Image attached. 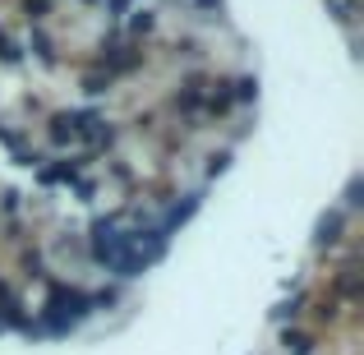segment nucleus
<instances>
[{
	"label": "nucleus",
	"mask_w": 364,
	"mask_h": 355,
	"mask_svg": "<svg viewBox=\"0 0 364 355\" xmlns=\"http://www.w3.org/2000/svg\"><path fill=\"white\" fill-rule=\"evenodd\" d=\"M143 65H148V51H143L139 42H120V28L111 37H102V46H97V70H107L111 79H124V74L143 70Z\"/></svg>",
	"instance_id": "obj_3"
},
{
	"label": "nucleus",
	"mask_w": 364,
	"mask_h": 355,
	"mask_svg": "<svg viewBox=\"0 0 364 355\" xmlns=\"http://www.w3.org/2000/svg\"><path fill=\"white\" fill-rule=\"evenodd\" d=\"M231 161H235V152H231V148H222V152H213V157H208V166H203V176H208V180H217V176H226V171H231Z\"/></svg>",
	"instance_id": "obj_20"
},
{
	"label": "nucleus",
	"mask_w": 364,
	"mask_h": 355,
	"mask_svg": "<svg viewBox=\"0 0 364 355\" xmlns=\"http://www.w3.org/2000/svg\"><path fill=\"white\" fill-rule=\"evenodd\" d=\"M360 203H364V180H360V176H350V180H346V194H341V213L350 217Z\"/></svg>",
	"instance_id": "obj_19"
},
{
	"label": "nucleus",
	"mask_w": 364,
	"mask_h": 355,
	"mask_svg": "<svg viewBox=\"0 0 364 355\" xmlns=\"http://www.w3.org/2000/svg\"><path fill=\"white\" fill-rule=\"evenodd\" d=\"M92 314H97V309H92V295L83 291V286H70V282L46 277V304H42V314H37L42 337H70V332L83 328Z\"/></svg>",
	"instance_id": "obj_2"
},
{
	"label": "nucleus",
	"mask_w": 364,
	"mask_h": 355,
	"mask_svg": "<svg viewBox=\"0 0 364 355\" xmlns=\"http://www.w3.org/2000/svg\"><path fill=\"white\" fill-rule=\"evenodd\" d=\"M18 208H23V194H18V189H0V217H9V222H14Z\"/></svg>",
	"instance_id": "obj_22"
},
{
	"label": "nucleus",
	"mask_w": 364,
	"mask_h": 355,
	"mask_svg": "<svg viewBox=\"0 0 364 355\" xmlns=\"http://www.w3.org/2000/svg\"><path fill=\"white\" fill-rule=\"evenodd\" d=\"M231 92H235V107H249V102H258V79L240 74V79H231Z\"/></svg>",
	"instance_id": "obj_17"
},
{
	"label": "nucleus",
	"mask_w": 364,
	"mask_h": 355,
	"mask_svg": "<svg viewBox=\"0 0 364 355\" xmlns=\"http://www.w3.org/2000/svg\"><path fill=\"white\" fill-rule=\"evenodd\" d=\"M0 65H23V46H18L5 28H0Z\"/></svg>",
	"instance_id": "obj_21"
},
{
	"label": "nucleus",
	"mask_w": 364,
	"mask_h": 355,
	"mask_svg": "<svg viewBox=\"0 0 364 355\" xmlns=\"http://www.w3.org/2000/svg\"><path fill=\"white\" fill-rule=\"evenodd\" d=\"M42 254L46 258H55V263H60V267H70V263H88V245H83V235L79 231H60V235H55L51 240V249H42Z\"/></svg>",
	"instance_id": "obj_7"
},
{
	"label": "nucleus",
	"mask_w": 364,
	"mask_h": 355,
	"mask_svg": "<svg viewBox=\"0 0 364 355\" xmlns=\"http://www.w3.org/2000/svg\"><path fill=\"white\" fill-rule=\"evenodd\" d=\"M18 272L28 277V282H46V254H42V245H23L18 249Z\"/></svg>",
	"instance_id": "obj_12"
},
{
	"label": "nucleus",
	"mask_w": 364,
	"mask_h": 355,
	"mask_svg": "<svg viewBox=\"0 0 364 355\" xmlns=\"http://www.w3.org/2000/svg\"><path fill=\"white\" fill-rule=\"evenodd\" d=\"M341 240H346V213H341V208H328V213L318 217V226H314V249H337Z\"/></svg>",
	"instance_id": "obj_8"
},
{
	"label": "nucleus",
	"mask_w": 364,
	"mask_h": 355,
	"mask_svg": "<svg viewBox=\"0 0 364 355\" xmlns=\"http://www.w3.org/2000/svg\"><path fill=\"white\" fill-rule=\"evenodd\" d=\"M83 245H88V263H97L102 272L120 277V282H134V277H143V267L129 258V240H124L120 213H102L97 222L88 226Z\"/></svg>",
	"instance_id": "obj_1"
},
{
	"label": "nucleus",
	"mask_w": 364,
	"mask_h": 355,
	"mask_svg": "<svg viewBox=\"0 0 364 355\" xmlns=\"http://www.w3.org/2000/svg\"><path fill=\"white\" fill-rule=\"evenodd\" d=\"M111 88H116V79H111L107 70H97V65H92V70L83 74V92H88V97H107Z\"/></svg>",
	"instance_id": "obj_15"
},
{
	"label": "nucleus",
	"mask_w": 364,
	"mask_h": 355,
	"mask_svg": "<svg viewBox=\"0 0 364 355\" xmlns=\"http://www.w3.org/2000/svg\"><path fill=\"white\" fill-rule=\"evenodd\" d=\"M129 5H134V0H107V18H111V23H120V18L129 14Z\"/></svg>",
	"instance_id": "obj_25"
},
{
	"label": "nucleus",
	"mask_w": 364,
	"mask_h": 355,
	"mask_svg": "<svg viewBox=\"0 0 364 355\" xmlns=\"http://www.w3.org/2000/svg\"><path fill=\"white\" fill-rule=\"evenodd\" d=\"M46 139H51L55 148H79V134H74V124H70V111H51V120H46Z\"/></svg>",
	"instance_id": "obj_11"
},
{
	"label": "nucleus",
	"mask_w": 364,
	"mask_h": 355,
	"mask_svg": "<svg viewBox=\"0 0 364 355\" xmlns=\"http://www.w3.org/2000/svg\"><path fill=\"white\" fill-rule=\"evenodd\" d=\"M74 198H79V203H92V198H97V180H74Z\"/></svg>",
	"instance_id": "obj_24"
},
{
	"label": "nucleus",
	"mask_w": 364,
	"mask_h": 355,
	"mask_svg": "<svg viewBox=\"0 0 364 355\" xmlns=\"http://www.w3.org/2000/svg\"><path fill=\"white\" fill-rule=\"evenodd\" d=\"M5 240L9 245H23V222H5Z\"/></svg>",
	"instance_id": "obj_26"
},
{
	"label": "nucleus",
	"mask_w": 364,
	"mask_h": 355,
	"mask_svg": "<svg viewBox=\"0 0 364 355\" xmlns=\"http://www.w3.org/2000/svg\"><path fill=\"white\" fill-rule=\"evenodd\" d=\"M304 304H309V295H304V291H295L291 300H282V304L272 309V323H282V328H286V323H295V319L304 314Z\"/></svg>",
	"instance_id": "obj_14"
},
{
	"label": "nucleus",
	"mask_w": 364,
	"mask_h": 355,
	"mask_svg": "<svg viewBox=\"0 0 364 355\" xmlns=\"http://www.w3.org/2000/svg\"><path fill=\"white\" fill-rule=\"evenodd\" d=\"M0 143H5L14 157H23V152H28V129H14V124L0 120Z\"/></svg>",
	"instance_id": "obj_18"
},
{
	"label": "nucleus",
	"mask_w": 364,
	"mask_h": 355,
	"mask_svg": "<svg viewBox=\"0 0 364 355\" xmlns=\"http://www.w3.org/2000/svg\"><path fill=\"white\" fill-rule=\"evenodd\" d=\"M332 300H341V304L360 300V263H355V254H350L346 263L337 267V277H332Z\"/></svg>",
	"instance_id": "obj_9"
},
{
	"label": "nucleus",
	"mask_w": 364,
	"mask_h": 355,
	"mask_svg": "<svg viewBox=\"0 0 364 355\" xmlns=\"http://www.w3.org/2000/svg\"><path fill=\"white\" fill-rule=\"evenodd\" d=\"M282 346H286V355H314V337L300 328H282Z\"/></svg>",
	"instance_id": "obj_16"
},
{
	"label": "nucleus",
	"mask_w": 364,
	"mask_h": 355,
	"mask_svg": "<svg viewBox=\"0 0 364 355\" xmlns=\"http://www.w3.org/2000/svg\"><path fill=\"white\" fill-rule=\"evenodd\" d=\"M23 14H28V23L37 28L46 14H51V0H23Z\"/></svg>",
	"instance_id": "obj_23"
},
{
	"label": "nucleus",
	"mask_w": 364,
	"mask_h": 355,
	"mask_svg": "<svg viewBox=\"0 0 364 355\" xmlns=\"http://www.w3.org/2000/svg\"><path fill=\"white\" fill-rule=\"evenodd\" d=\"M152 28H157V9H129V18H124V33H129V42L148 37Z\"/></svg>",
	"instance_id": "obj_13"
},
{
	"label": "nucleus",
	"mask_w": 364,
	"mask_h": 355,
	"mask_svg": "<svg viewBox=\"0 0 364 355\" xmlns=\"http://www.w3.org/2000/svg\"><path fill=\"white\" fill-rule=\"evenodd\" d=\"M203 88H208V74H185L171 92V107L185 120V129H198V120H203Z\"/></svg>",
	"instance_id": "obj_4"
},
{
	"label": "nucleus",
	"mask_w": 364,
	"mask_h": 355,
	"mask_svg": "<svg viewBox=\"0 0 364 355\" xmlns=\"http://www.w3.org/2000/svg\"><path fill=\"white\" fill-rule=\"evenodd\" d=\"M88 152H79V157H55V161H42V166L33 171L37 185L42 189H55V185H74V180H83V171H88Z\"/></svg>",
	"instance_id": "obj_5"
},
{
	"label": "nucleus",
	"mask_w": 364,
	"mask_h": 355,
	"mask_svg": "<svg viewBox=\"0 0 364 355\" xmlns=\"http://www.w3.org/2000/svg\"><path fill=\"white\" fill-rule=\"evenodd\" d=\"M28 51H33V55H37L42 65H60V51H55V37L46 33L42 23H37L33 33H28V46H23V55H28Z\"/></svg>",
	"instance_id": "obj_10"
},
{
	"label": "nucleus",
	"mask_w": 364,
	"mask_h": 355,
	"mask_svg": "<svg viewBox=\"0 0 364 355\" xmlns=\"http://www.w3.org/2000/svg\"><path fill=\"white\" fill-rule=\"evenodd\" d=\"M235 111V92H231V79H208L203 88V120H222Z\"/></svg>",
	"instance_id": "obj_6"
}]
</instances>
